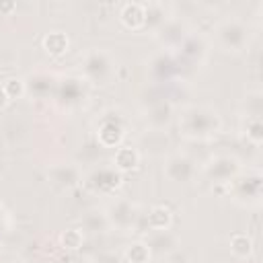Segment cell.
Here are the masks:
<instances>
[{"mask_svg":"<svg viewBox=\"0 0 263 263\" xmlns=\"http://www.w3.org/2000/svg\"><path fill=\"white\" fill-rule=\"evenodd\" d=\"M45 47H47V51L60 54V51H64L68 47V39L64 37L62 33H54V35H49V37L45 39Z\"/></svg>","mask_w":263,"mask_h":263,"instance_id":"1","label":"cell"}]
</instances>
